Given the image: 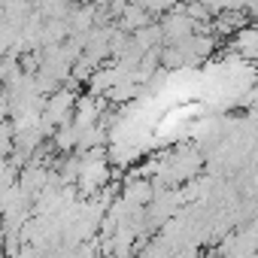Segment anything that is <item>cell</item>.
<instances>
[{
	"label": "cell",
	"instance_id": "obj_1",
	"mask_svg": "<svg viewBox=\"0 0 258 258\" xmlns=\"http://www.w3.org/2000/svg\"><path fill=\"white\" fill-rule=\"evenodd\" d=\"M73 106H76V94L70 88H58L43 103V121L49 127H64L73 121Z\"/></svg>",
	"mask_w": 258,
	"mask_h": 258
},
{
	"label": "cell",
	"instance_id": "obj_2",
	"mask_svg": "<svg viewBox=\"0 0 258 258\" xmlns=\"http://www.w3.org/2000/svg\"><path fill=\"white\" fill-rule=\"evenodd\" d=\"M100 112H103V103L91 94H76V106H73V127L76 131H85V127L97 124L100 121Z\"/></svg>",
	"mask_w": 258,
	"mask_h": 258
},
{
	"label": "cell",
	"instance_id": "obj_3",
	"mask_svg": "<svg viewBox=\"0 0 258 258\" xmlns=\"http://www.w3.org/2000/svg\"><path fill=\"white\" fill-rule=\"evenodd\" d=\"M152 195H155V188H152V182L146 179V176H134V179H124V185H121V201L124 204H131V207H149V201H152Z\"/></svg>",
	"mask_w": 258,
	"mask_h": 258
},
{
	"label": "cell",
	"instance_id": "obj_4",
	"mask_svg": "<svg viewBox=\"0 0 258 258\" xmlns=\"http://www.w3.org/2000/svg\"><path fill=\"white\" fill-rule=\"evenodd\" d=\"M146 25H152V16H146V10H143L140 4H131V7L121 10V19H118L115 31H121V34L131 37L134 31H140V28H146Z\"/></svg>",
	"mask_w": 258,
	"mask_h": 258
},
{
	"label": "cell",
	"instance_id": "obj_5",
	"mask_svg": "<svg viewBox=\"0 0 258 258\" xmlns=\"http://www.w3.org/2000/svg\"><path fill=\"white\" fill-rule=\"evenodd\" d=\"M255 43H258V31L249 25V28H243V31H237L234 34V55L240 52L246 61H252L255 58Z\"/></svg>",
	"mask_w": 258,
	"mask_h": 258
},
{
	"label": "cell",
	"instance_id": "obj_6",
	"mask_svg": "<svg viewBox=\"0 0 258 258\" xmlns=\"http://www.w3.org/2000/svg\"><path fill=\"white\" fill-rule=\"evenodd\" d=\"M137 91H140V85H134L131 79H121V82H115V85L106 91V97H109L112 103H124V100L137 97Z\"/></svg>",
	"mask_w": 258,
	"mask_h": 258
},
{
	"label": "cell",
	"instance_id": "obj_7",
	"mask_svg": "<svg viewBox=\"0 0 258 258\" xmlns=\"http://www.w3.org/2000/svg\"><path fill=\"white\" fill-rule=\"evenodd\" d=\"M55 146H58L61 152H76V127H73V124L55 127Z\"/></svg>",
	"mask_w": 258,
	"mask_h": 258
},
{
	"label": "cell",
	"instance_id": "obj_8",
	"mask_svg": "<svg viewBox=\"0 0 258 258\" xmlns=\"http://www.w3.org/2000/svg\"><path fill=\"white\" fill-rule=\"evenodd\" d=\"M173 252L167 249V243L158 237V240H152V243H146V246H140V258H170Z\"/></svg>",
	"mask_w": 258,
	"mask_h": 258
},
{
	"label": "cell",
	"instance_id": "obj_9",
	"mask_svg": "<svg viewBox=\"0 0 258 258\" xmlns=\"http://www.w3.org/2000/svg\"><path fill=\"white\" fill-rule=\"evenodd\" d=\"M10 155H13V124L0 121V158H10Z\"/></svg>",
	"mask_w": 258,
	"mask_h": 258
}]
</instances>
